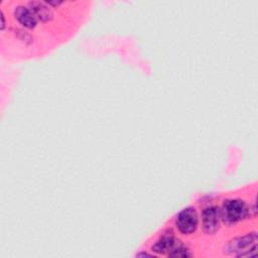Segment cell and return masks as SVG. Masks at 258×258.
<instances>
[{
    "label": "cell",
    "instance_id": "obj_4",
    "mask_svg": "<svg viewBox=\"0 0 258 258\" xmlns=\"http://www.w3.org/2000/svg\"><path fill=\"white\" fill-rule=\"evenodd\" d=\"M221 210L218 207H208L203 211L202 222L203 229L206 234H214L220 229L221 225Z\"/></svg>",
    "mask_w": 258,
    "mask_h": 258
},
{
    "label": "cell",
    "instance_id": "obj_6",
    "mask_svg": "<svg viewBox=\"0 0 258 258\" xmlns=\"http://www.w3.org/2000/svg\"><path fill=\"white\" fill-rule=\"evenodd\" d=\"M177 242L172 235H164L155 242L152 246V251L158 254L169 253L177 245Z\"/></svg>",
    "mask_w": 258,
    "mask_h": 258
},
{
    "label": "cell",
    "instance_id": "obj_1",
    "mask_svg": "<svg viewBox=\"0 0 258 258\" xmlns=\"http://www.w3.org/2000/svg\"><path fill=\"white\" fill-rule=\"evenodd\" d=\"M256 249L257 234L253 232L229 241L224 248V252L230 255H236L237 257H252L256 254Z\"/></svg>",
    "mask_w": 258,
    "mask_h": 258
},
{
    "label": "cell",
    "instance_id": "obj_2",
    "mask_svg": "<svg viewBox=\"0 0 258 258\" xmlns=\"http://www.w3.org/2000/svg\"><path fill=\"white\" fill-rule=\"evenodd\" d=\"M221 210L222 220L231 225L240 222L249 215V208L246 203L239 199H231L225 201Z\"/></svg>",
    "mask_w": 258,
    "mask_h": 258
},
{
    "label": "cell",
    "instance_id": "obj_7",
    "mask_svg": "<svg viewBox=\"0 0 258 258\" xmlns=\"http://www.w3.org/2000/svg\"><path fill=\"white\" fill-rule=\"evenodd\" d=\"M30 10L35 15L36 19H40L42 21H47L52 17L51 10L48 8L45 2H29L28 3Z\"/></svg>",
    "mask_w": 258,
    "mask_h": 258
},
{
    "label": "cell",
    "instance_id": "obj_5",
    "mask_svg": "<svg viewBox=\"0 0 258 258\" xmlns=\"http://www.w3.org/2000/svg\"><path fill=\"white\" fill-rule=\"evenodd\" d=\"M14 14L18 22L21 23L24 27H27V28L35 27L37 19L33 14V12L30 10V8L25 6H17L15 7Z\"/></svg>",
    "mask_w": 258,
    "mask_h": 258
},
{
    "label": "cell",
    "instance_id": "obj_8",
    "mask_svg": "<svg viewBox=\"0 0 258 258\" xmlns=\"http://www.w3.org/2000/svg\"><path fill=\"white\" fill-rule=\"evenodd\" d=\"M169 257H180V258H184V257H188L190 256L189 251L183 247L182 245H176L169 253H168Z\"/></svg>",
    "mask_w": 258,
    "mask_h": 258
},
{
    "label": "cell",
    "instance_id": "obj_3",
    "mask_svg": "<svg viewBox=\"0 0 258 258\" xmlns=\"http://www.w3.org/2000/svg\"><path fill=\"white\" fill-rule=\"evenodd\" d=\"M199 224V217L195 208L188 207L180 211L176 217V228L183 235H189L194 233Z\"/></svg>",
    "mask_w": 258,
    "mask_h": 258
}]
</instances>
